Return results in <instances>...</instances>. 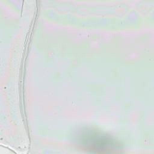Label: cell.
<instances>
[{"instance_id": "1", "label": "cell", "mask_w": 154, "mask_h": 154, "mask_svg": "<svg viewBox=\"0 0 154 154\" xmlns=\"http://www.w3.org/2000/svg\"><path fill=\"white\" fill-rule=\"evenodd\" d=\"M80 145L86 150L96 152H111L119 149L117 143L113 139L95 131L84 133L80 138Z\"/></svg>"}]
</instances>
